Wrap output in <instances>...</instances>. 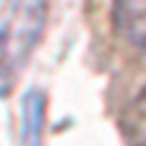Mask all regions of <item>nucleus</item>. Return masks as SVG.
Masks as SVG:
<instances>
[{
  "instance_id": "obj_1",
  "label": "nucleus",
  "mask_w": 146,
  "mask_h": 146,
  "mask_svg": "<svg viewBox=\"0 0 146 146\" xmlns=\"http://www.w3.org/2000/svg\"><path fill=\"white\" fill-rule=\"evenodd\" d=\"M47 21L44 0H8L0 11V97L13 89L39 44Z\"/></svg>"
},
{
  "instance_id": "obj_2",
  "label": "nucleus",
  "mask_w": 146,
  "mask_h": 146,
  "mask_svg": "<svg viewBox=\"0 0 146 146\" xmlns=\"http://www.w3.org/2000/svg\"><path fill=\"white\" fill-rule=\"evenodd\" d=\"M112 24L128 44L146 50V0H112Z\"/></svg>"
},
{
  "instance_id": "obj_3",
  "label": "nucleus",
  "mask_w": 146,
  "mask_h": 146,
  "mask_svg": "<svg viewBox=\"0 0 146 146\" xmlns=\"http://www.w3.org/2000/svg\"><path fill=\"white\" fill-rule=\"evenodd\" d=\"M120 131L131 146H146V91L120 115Z\"/></svg>"
},
{
  "instance_id": "obj_4",
  "label": "nucleus",
  "mask_w": 146,
  "mask_h": 146,
  "mask_svg": "<svg viewBox=\"0 0 146 146\" xmlns=\"http://www.w3.org/2000/svg\"><path fill=\"white\" fill-rule=\"evenodd\" d=\"M42 97L31 91L24 99V128H21V138L24 146H36L39 143V131H42Z\"/></svg>"
}]
</instances>
